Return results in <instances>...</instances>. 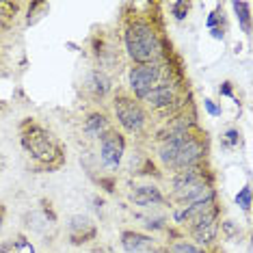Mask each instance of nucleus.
Masks as SVG:
<instances>
[{
    "instance_id": "6e6552de",
    "label": "nucleus",
    "mask_w": 253,
    "mask_h": 253,
    "mask_svg": "<svg viewBox=\"0 0 253 253\" xmlns=\"http://www.w3.org/2000/svg\"><path fill=\"white\" fill-rule=\"evenodd\" d=\"M97 234L95 229V223L91 221L89 216L84 214H76L70 218V238L74 245H84L89 240H93Z\"/></svg>"
},
{
    "instance_id": "aec40b11",
    "label": "nucleus",
    "mask_w": 253,
    "mask_h": 253,
    "mask_svg": "<svg viewBox=\"0 0 253 253\" xmlns=\"http://www.w3.org/2000/svg\"><path fill=\"white\" fill-rule=\"evenodd\" d=\"M43 11H48V4H45V2H33L31 9H28V24L37 22L39 18H42Z\"/></svg>"
},
{
    "instance_id": "f3484780",
    "label": "nucleus",
    "mask_w": 253,
    "mask_h": 253,
    "mask_svg": "<svg viewBox=\"0 0 253 253\" xmlns=\"http://www.w3.org/2000/svg\"><path fill=\"white\" fill-rule=\"evenodd\" d=\"M0 253H35V247L28 243L26 238H15L0 245Z\"/></svg>"
},
{
    "instance_id": "f8f14e48",
    "label": "nucleus",
    "mask_w": 253,
    "mask_h": 253,
    "mask_svg": "<svg viewBox=\"0 0 253 253\" xmlns=\"http://www.w3.org/2000/svg\"><path fill=\"white\" fill-rule=\"evenodd\" d=\"M152 245H154L152 236H147V234L132 232V229L122 234V247L126 253H145L152 249Z\"/></svg>"
},
{
    "instance_id": "b1692460",
    "label": "nucleus",
    "mask_w": 253,
    "mask_h": 253,
    "mask_svg": "<svg viewBox=\"0 0 253 253\" xmlns=\"http://www.w3.org/2000/svg\"><path fill=\"white\" fill-rule=\"evenodd\" d=\"M206 106H208V111H210V113H214V115L218 113V111H216V106H214V104H212V102H210V100H206Z\"/></svg>"
},
{
    "instance_id": "423d86ee",
    "label": "nucleus",
    "mask_w": 253,
    "mask_h": 253,
    "mask_svg": "<svg viewBox=\"0 0 253 253\" xmlns=\"http://www.w3.org/2000/svg\"><path fill=\"white\" fill-rule=\"evenodd\" d=\"M216 208H210L206 210L204 214H199L197 218L193 221L191 225V234L193 238L197 240V247H208L216 240V234H218V223H216Z\"/></svg>"
},
{
    "instance_id": "a878e982",
    "label": "nucleus",
    "mask_w": 253,
    "mask_h": 253,
    "mask_svg": "<svg viewBox=\"0 0 253 253\" xmlns=\"http://www.w3.org/2000/svg\"><path fill=\"white\" fill-rule=\"evenodd\" d=\"M0 227H2V208H0Z\"/></svg>"
},
{
    "instance_id": "a211bd4d",
    "label": "nucleus",
    "mask_w": 253,
    "mask_h": 253,
    "mask_svg": "<svg viewBox=\"0 0 253 253\" xmlns=\"http://www.w3.org/2000/svg\"><path fill=\"white\" fill-rule=\"evenodd\" d=\"M167 253H206L201 247H197L195 243H188V240H177V243L169 245Z\"/></svg>"
},
{
    "instance_id": "2eb2a0df",
    "label": "nucleus",
    "mask_w": 253,
    "mask_h": 253,
    "mask_svg": "<svg viewBox=\"0 0 253 253\" xmlns=\"http://www.w3.org/2000/svg\"><path fill=\"white\" fill-rule=\"evenodd\" d=\"M87 84H89L91 93H93L95 97H102V95H106L108 91H111V78H108L104 72H100V70L89 74Z\"/></svg>"
},
{
    "instance_id": "ddd939ff",
    "label": "nucleus",
    "mask_w": 253,
    "mask_h": 253,
    "mask_svg": "<svg viewBox=\"0 0 253 253\" xmlns=\"http://www.w3.org/2000/svg\"><path fill=\"white\" fill-rule=\"evenodd\" d=\"M24 221H26V227H31L37 234H45L50 227H54V216H48L45 210H31L24 216Z\"/></svg>"
},
{
    "instance_id": "4be33fe9",
    "label": "nucleus",
    "mask_w": 253,
    "mask_h": 253,
    "mask_svg": "<svg viewBox=\"0 0 253 253\" xmlns=\"http://www.w3.org/2000/svg\"><path fill=\"white\" fill-rule=\"evenodd\" d=\"M188 7H191V4H188V2H173V4H171V9H173L175 20H184V18H186Z\"/></svg>"
},
{
    "instance_id": "20e7f679",
    "label": "nucleus",
    "mask_w": 253,
    "mask_h": 253,
    "mask_svg": "<svg viewBox=\"0 0 253 253\" xmlns=\"http://www.w3.org/2000/svg\"><path fill=\"white\" fill-rule=\"evenodd\" d=\"M126 154V141L124 134H119L117 130H108L100 136V158L104 167L108 169H117Z\"/></svg>"
},
{
    "instance_id": "5701e85b",
    "label": "nucleus",
    "mask_w": 253,
    "mask_h": 253,
    "mask_svg": "<svg viewBox=\"0 0 253 253\" xmlns=\"http://www.w3.org/2000/svg\"><path fill=\"white\" fill-rule=\"evenodd\" d=\"M91 253H115V251L111 249V247H95Z\"/></svg>"
},
{
    "instance_id": "9b49d317",
    "label": "nucleus",
    "mask_w": 253,
    "mask_h": 253,
    "mask_svg": "<svg viewBox=\"0 0 253 253\" xmlns=\"http://www.w3.org/2000/svg\"><path fill=\"white\" fill-rule=\"evenodd\" d=\"M141 100L145 102L149 108L160 111V108H169L175 102V91H173L171 84H156V87H154L152 91H147Z\"/></svg>"
},
{
    "instance_id": "f257e3e1",
    "label": "nucleus",
    "mask_w": 253,
    "mask_h": 253,
    "mask_svg": "<svg viewBox=\"0 0 253 253\" xmlns=\"http://www.w3.org/2000/svg\"><path fill=\"white\" fill-rule=\"evenodd\" d=\"M126 50H128L130 59L136 61L139 65H145V63H154V59L160 52V42L158 35L154 31V26H149L147 22H130L128 28H126Z\"/></svg>"
},
{
    "instance_id": "4468645a",
    "label": "nucleus",
    "mask_w": 253,
    "mask_h": 253,
    "mask_svg": "<svg viewBox=\"0 0 253 253\" xmlns=\"http://www.w3.org/2000/svg\"><path fill=\"white\" fill-rule=\"evenodd\" d=\"M83 130H84V134H87V136H91V139H100L104 132L111 130V126H108L106 115L93 113V115H89V117H87V122H84Z\"/></svg>"
},
{
    "instance_id": "f03ea898",
    "label": "nucleus",
    "mask_w": 253,
    "mask_h": 253,
    "mask_svg": "<svg viewBox=\"0 0 253 253\" xmlns=\"http://www.w3.org/2000/svg\"><path fill=\"white\" fill-rule=\"evenodd\" d=\"M22 145L37 163L43 165H54L56 160L61 158V149L54 143L52 134L48 130H43L42 126H28V128L22 132Z\"/></svg>"
},
{
    "instance_id": "9d476101",
    "label": "nucleus",
    "mask_w": 253,
    "mask_h": 253,
    "mask_svg": "<svg viewBox=\"0 0 253 253\" xmlns=\"http://www.w3.org/2000/svg\"><path fill=\"white\" fill-rule=\"evenodd\" d=\"M130 201L134 206H141V208H149V206L165 204V195L160 193V188L154 186V184H143V186H136L134 191L130 193Z\"/></svg>"
},
{
    "instance_id": "412c9836",
    "label": "nucleus",
    "mask_w": 253,
    "mask_h": 253,
    "mask_svg": "<svg viewBox=\"0 0 253 253\" xmlns=\"http://www.w3.org/2000/svg\"><path fill=\"white\" fill-rule=\"evenodd\" d=\"M236 204H238L243 210H249L251 208V188L249 186H245L243 191L236 195Z\"/></svg>"
},
{
    "instance_id": "dca6fc26",
    "label": "nucleus",
    "mask_w": 253,
    "mask_h": 253,
    "mask_svg": "<svg viewBox=\"0 0 253 253\" xmlns=\"http://www.w3.org/2000/svg\"><path fill=\"white\" fill-rule=\"evenodd\" d=\"M201 180H204V175L199 173L197 167L182 169V171H177V175H175V180H173V188L177 191V188H184V186H188V184H195V182H201Z\"/></svg>"
},
{
    "instance_id": "0eeeda50",
    "label": "nucleus",
    "mask_w": 253,
    "mask_h": 253,
    "mask_svg": "<svg viewBox=\"0 0 253 253\" xmlns=\"http://www.w3.org/2000/svg\"><path fill=\"white\" fill-rule=\"evenodd\" d=\"M206 156V145L201 143L199 139H195L191 134V139L184 143V147L180 149V154H177V158L173 160V165H171V169H191L199 163L201 158Z\"/></svg>"
},
{
    "instance_id": "393cba45",
    "label": "nucleus",
    "mask_w": 253,
    "mask_h": 253,
    "mask_svg": "<svg viewBox=\"0 0 253 253\" xmlns=\"http://www.w3.org/2000/svg\"><path fill=\"white\" fill-rule=\"evenodd\" d=\"M145 253H163V251H156V249H149V251H145Z\"/></svg>"
},
{
    "instance_id": "1a4fd4ad",
    "label": "nucleus",
    "mask_w": 253,
    "mask_h": 253,
    "mask_svg": "<svg viewBox=\"0 0 253 253\" xmlns=\"http://www.w3.org/2000/svg\"><path fill=\"white\" fill-rule=\"evenodd\" d=\"M188 139H191V132H186V130H182V132H175V134H171L169 139H167V141L163 143V145H160V149H158V158H160V163H163L165 167H169V169H171L173 160L177 158L180 149L184 147V143H186Z\"/></svg>"
},
{
    "instance_id": "7ed1b4c3",
    "label": "nucleus",
    "mask_w": 253,
    "mask_h": 253,
    "mask_svg": "<svg viewBox=\"0 0 253 253\" xmlns=\"http://www.w3.org/2000/svg\"><path fill=\"white\" fill-rule=\"evenodd\" d=\"M115 117H117L119 126L126 132H130V134H136V132H141L145 128V111L130 95L115 97Z\"/></svg>"
},
{
    "instance_id": "6ab92c4d",
    "label": "nucleus",
    "mask_w": 253,
    "mask_h": 253,
    "mask_svg": "<svg viewBox=\"0 0 253 253\" xmlns=\"http://www.w3.org/2000/svg\"><path fill=\"white\" fill-rule=\"evenodd\" d=\"M234 11H236V18L240 20L243 31L249 33L251 31V26H249V4L247 2H234Z\"/></svg>"
},
{
    "instance_id": "39448f33",
    "label": "nucleus",
    "mask_w": 253,
    "mask_h": 253,
    "mask_svg": "<svg viewBox=\"0 0 253 253\" xmlns=\"http://www.w3.org/2000/svg\"><path fill=\"white\" fill-rule=\"evenodd\" d=\"M160 83V65L156 63H145V65H136L130 72V89L134 91V95L141 97L152 91Z\"/></svg>"
}]
</instances>
